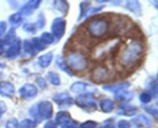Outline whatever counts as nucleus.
<instances>
[{
	"label": "nucleus",
	"instance_id": "obj_44",
	"mask_svg": "<svg viewBox=\"0 0 158 128\" xmlns=\"http://www.w3.org/2000/svg\"><path fill=\"white\" fill-rule=\"evenodd\" d=\"M5 43L3 42V40H0V55L2 53H3L4 52V49H5Z\"/></svg>",
	"mask_w": 158,
	"mask_h": 128
},
{
	"label": "nucleus",
	"instance_id": "obj_7",
	"mask_svg": "<svg viewBox=\"0 0 158 128\" xmlns=\"http://www.w3.org/2000/svg\"><path fill=\"white\" fill-rule=\"evenodd\" d=\"M36 107L39 115L41 119H49L52 117V113H53V107L50 102H40L38 106H36Z\"/></svg>",
	"mask_w": 158,
	"mask_h": 128
},
{
	"label": "nucleus",
	"instance_id": "obj_17",
	"mask_svg": "<svg viewBox=\"0 0 158 128\" xmlns=\"http://www.w3.org/2000/svg\"><path fill=\"white\" fill-rule=\"evenodd\" d=\"M71 120H71L69 114L65 111H61V112L58 113L56 117V122L58 124H64V123H68Z\"/></svg>",
	"mask_w": 158,
	"mask_h": 128
},
{
	"label": "nucleus",
	"instance_id": "obj_39",
	"mask_svg": "<svg viewBox=\"0 0 158 128\" xmlns=\"http://www.w3.org/2000/svg\"><path fill=\"white\" fill-rule=\"evenodd\" d=\"M119 128H131V124L127 120H120L118 123Z\"/></svg>",
	"mask_w": 158,
	"mask_h": 128
},
{
	"label": "nucleus",
	"instance_id": "obj_1",
	"mask_svg": "<svg viewBox=\"0 0 158 128\" xmlns=\"http://www.w3.org/2000/svg\"><path fill=\"white\" fill-rule=\"evenodd\" d=\"M144 52V46L139 40L131 41L120 52V61L123 66L138 64Z\"/></svg>",
	"mask_w": 158,
	"mask_h": 128
},
{
	"label": "nucleus",
	"instance_id": "obj_25",
	"mask_svg": "<svg viewBox=\"0 0 158 128\" xmlns=\"http://www.w3.org/2000/svg\"><path fill=\"white\" fill-rule=\"evenodd\" d=\"M55 3V7L58 9L59 11L62 12L63 14H66L68 9H69V5L67 2L66 1H56L54 2Z\"/></svg>",
	"mask_w": 158,
	"mask_h": 128
},
{
	"label": "nucleus",
	"instance_id": "obj_30",
	"mask_svg": "<svg viewBox=\"0 0 158 128\" xmlns=\"http://www.w3.org/2000/svg\"><path fill=\"white\" fill-rule=\"evenodd\" d=\"M137 109L135 106H125L123 108V110H122V114H124L126 116H132L134 114H136Z\"/></svg>",
	"mask_w": 158,
	"mask_h": 128
},
{
	"label": "nucleus",
	"instance_id": "obj_10",
	"mask_svg": "<svg viewBox=\"0 0 158 128\" xmlns=\"http://www.w3.org/2000/svg\"><path fill=\"white\" fill-rule=\"evenodd\" d=\"M15 93V87L11 83L3 81L0 83V94L3 97H12Z\"/></svg>",
	"mask_w": 158,
	"mask_h": 128
},
{
	"label": "nucleus",
	"instance_id": "obj_4",
	"mask_svg": "<svg viewBox=\"0 0 158 128\" xmlns=\"http://www.w3.org/2000/svg\"><path fill=\"white\" fill-rule=\"evenodd\" d=\"M113 77L112 72L106 66H99L93 70L90 79L94 83H102L110 81Z\"/></svg>",
	"mask_w": 158,
	"mask_h": 128
},
{
	"label": "nucleus",
	"instance_id": "obj_8",
	"mask_svg": "<svg viewBox=\"0 0 158 128\" xmlns=\"http://www.w3.org/2000/svg\"><path fill=\"white\" fill-rule=\"evenodd\" d=\"M52 100L55 103L57 104L60 105V106H69L73 104V98L69 95L67 93H59L55 94Z\"/></svg>",
	"mask_w": 158,
	"mask_h": 128
},
{
	"label": "nucleus",
	"instance_id": "obj_9",
	"mask_svg": "<svg viewBox=\"0 0 158 128\" xmlns=\"http://www.w3.org/2000/svg\"><path fill=\"white\" fill-rule=\"evenodd\" d=\"M37 88L35 85L31 84H25L19 89V94L23 98L29 99L32 98L37 94Z\"/></svg>",
	"mask_w": 158,
	"mask_h": 128
},
{
	"label": "nucleus",
	"instance_id": "obj_37",
	"mask_svg": "<svg viewBox=\"0 0 158 128\" xmlns=\"http://www.w3.org/2000/svg\"><path fill=\"white\" fill-rule=\"evenodd\" d=\"M18 125H17V122L15 120H9L7 122L6 124V128H17Z\"/></svg>",
	"mask_w": 158,
	"mask_h": 128
},
{
	"label": "nucleus",
	"instance_id": "obj_24",
	"mask_svg": "<svg viewBox=\"0 0 158 128\" xmlns=\"http://www.w3.org/2000/svg\"><path fill=\"white\" fill-rule=\"evenodd\" d=\"M127 8L131 12L134 13H138L140 11V4L137 1H128L127 2Z\"/></svg>",
	"mask_w": 158,
	"mask_h": 128
},
{
	"label": "nucleus",
	"instance_id": "obj_11",
	"mask_svg": "<svg viewBox=\"0 0 158 128\" xmlns=\"http://www.w3.org/2000/svg\"><path fill=\"white\" fill-rule=\"evenodd\" d=\"M40 3H41V1H39V0L29 1L22 8L20 13L22 15H30L34 12V10L40 6Z\"/></svg>",
	"mask_w": 158,
	"mask_h": 128
},
{
	"label": "nucleus",
	"instance_id": "obj_26",
	"mask_svg": "<svg viewBox=\"0 0 158 128\" xmlns=\"http://www.w3.org/2000/svg\"><path fill=\"white\" fill-rule=\"evenodd\" d=\"M40 39L41 40L42 43L44 45H49L52 44L54 42V37L53 35L49 32H43L40 36Z\"/></svg>",
	"mask_w": 158,
	"mask_h": 128
},
{
	"label": "nucleus",
	"instance_id": "obj_19",
	"mask_svg": "<svg viewBox=\"0 0 158 128\" xmlns=\"http://www.w3.org/2000/svg\"><path fill=\"white\" fill-rule=\"evenodd\" d=\"M9 23L13 27H18L23 22V15L20 12H16L10 15L9 19Z\"/></svg>",
	"mask_w": 158,
	"mask_h": 128
},
{
	"label": "nucleus",
	"instance_id": "obj_35",
	"mask_svg": "<svg viewBox=\"0 0 158 128\" xmlns=\"http://www.w3.org/2000/svg\"><path fill=\"white\" fill-rule=\"evenodd\" d=\"M45 22H46V19H45L44 15L43 14H40L39 15L38 21H37L36 24H35V27L37 26V28H39V29H42L45 26V23H46Z\"/></svg>",
	"mask_w": 158,
	"mask_h": 128
},
{
	"label": "nucleus",
	"instance_id": "obj_38",
	"mask_svg": "<svg viewBox=\"0 0 158 128\" xmlns=\"http://www.w3.org/2000/svg\"><path fill=\"white\" fill-rule=\"evenodd\" d=\"M6 29H7V24L6 22H0V36L4 35Z\"/></svg>",
	"mask_w": 158,
	"mask_h": 128
},
{
	"label": "nucleus",
	"instance_id": "obj_40",
	"mask_svg": "<svg viewBox=\"0 0 158 128\" xmlns=\"http://www.w3.org/2000/svg\"><path fill=\"white\" fill-rule=\"evenodd\" d=\"M6 109H7V106H6V103L3 101H1V100H0V117H1L2 116V114L6 112Z\"/></svg>",
	"mask_w": 158,
	"mask_h": 128
},
{
	"label": "nucleus",
	"instance_id": "obj_2",
	"mask_svg": "<svg viewBox=\"0 0 158 128\" xmlns=\"http://www.w3.org/2000/svg\"><path fill=\"white\" fill-rule=\"evenodd\" d=\"M86 29L92 36L100 38L107 33L109 30V22L105 17H94L87 23Z\"/></svg>",
	"mask_w": 158,
	"mask_h": 128
},
{
	"label": "nucleus",
	"instance_id": "obj_3",
	"mask_svg": "<svg viewBox=\"0 0 158 128\" xmlns=\"http://www.w3.org/2000/svg\"><path fill=\"white\" fill-rule=\"evenodd\" d=\"M65 63L72 71L80 72L87 68L88 63L84 55L79 52H71L67 53Z\"/></svg>",
	"mask_w": 158,
	"mask_h": 128
},
{
	"label": "nucleus",
	"instance_id": "obj_22",
	"mask_svg": "<svg viewBox=\"0 0 158 128\" xmlns=\"http://www.w3.org/2000/svg\"><path fill=\"white\" fill-rule=\"evenodd\" d=\"M23 49L26 53L29 54L31 56H35L36 54L37 51L34 48L33 45H32V42L29 41V40H25L23 43Z\"/></svg>",
	"mask_w": 158,
	"mask_h": 128
},
{
	"label": "nucleus",
	"instance_id": "obj_29",
	"mask_svg": "<svg viewBox=\"0 0 158 128\" xmlns=\"http://www.w3.org/2000/svg\"><path fill=\"white\" fill-rule=\"evenodd\" d=\"M15 39V32L13 29H10L7 35L5 37V39L3 40L5 43H12Z\"/></svg>",
	"mask_w": 158,
	"mask_h": 128
},
{
	"label": "nucleus",
	"instance_id": "obj_32",
	"mask_svg": "<svg viewBox=\"0 0 158 128\" xmlns=\"http://www.w3.org/2000/svg\"><path fill=\"white\" fill-rule=\"evenodd\" d=\"M23 29L29 33H35L36 32V27L35 24L32 23H26L23 26Z\"/></svg>",
	"mask_w": 158,
	"mask_h": 128
},
{
	"label": "nucleus",
	"instance_id": "obj_23",
	"mask_svg": "<svg viewBox=\"0 0 158 128\" xmlns=\"http://www.w3.org/2000/svg\"><path fill=\"white\" fill-rule=\"evenodd\" d=\"M47 78L49 80V81L52 83V85H55V86H58L60 84V76L58 73L55 72H48L47 74Z\"/></svg>",
	"mask_w": 158,
	"mask_h": 128
},
{
	"label": "nucleus",
	"instance_id": "obj_33",
	"mask_svg": "<svg viewBox=\"0 0 158 128\" xmlns=\"http://www.w3.org/2000/svg\"><path fill=\"white\" fill-rule=\"evenodd\" d=\"M140 100L143 103H149L151 100V95L148 93H143L140 96Z\"/></svg>",
	"mask_w": 158,
	"mask_h": 128
},
{
	"label": "nucleus",
	"instance_id": "obj_31",
	"mask_svg": "<svg viewBox=\"0 0 158 128\" xmlns=\"http://www.w3.org/2000/svg\"><path fill=\"white\" fill-rule=\"evenodd\" d=\"M35 126V122L29 120H23L20 124L19 125V128H34Z\"/></svg>",
	"mask_w": 158,
	"mask_h": 128
},
{
	"label": "nucleus",
	"instance_id": "obj_6",
	"mask_svg": "<svg viewBox=\"0 0 158 128\" xmlns=\"http://www.w3.org/2000/svg\"><path fill=\"white\" fill-rule=\"evenodd\" d=\"M66 22L63 18H56L52 24V35L57 39H60L66 32Z\"/></svg>",
	"mask_w": 158,
	"mask_h": 128
},
{
	"label": "nucleus",
	"instance_id": "obj_43",
	"mask_svg": "<svg viewBox=\"0 0 158 128\" xmlns=\"http://www.w3.org/2000/svg\"><path fill=\"white\" fill-rule=\"evenodd\" d=\"M44 128H56L55 123L53 121H49L46 123Z\"/></svg>",
	"mask_w": 158,
	"mask_h": 128
},
{
	"label": "nucleus",
	"instance_id": "obj_12",
	"mask_svg": "<svg viewBox=\"0 0 158 128\" xmlns=\"http://www.w3.org/2000/svg\"><path fill=\"white\" fill-rule=\"evenodd\" d=\"M20 50H21V41L17 39H15V41L12 43L9 49H8L6 52V56L11 59L15 58L19 54Z\"/></svg>",
	"mask_w": 158,
	"mask_h": 128
},
{
	"label": "nucleus",
	"instance_id": "obj_13",
	"mask_svg": "<svg viewBox=\"0 0 158 128\" xmlns=\"http://www.w3.org/2000/svg\"><path fill=\"white\" fill-rule=\"evenodd\" d=\"M130 83L127 82H122V83H117V84H110V85H105L103 86V89L105 90L110 91V92H114V93H117L119 91L123 90V89H126L127 88L130 87Z\"/></svg>",
	"mask_w": 158,
	"mask_h": 128
},
{
	"label": "nucleus",
	"instance_id": "obj_36",
	"mask_svg": "<svg viewBox=\"0 0 158 128\" xmlns=\"http://www.w3.org/2000/svg\"><path fill=\"white\" fill-rule=\"evenodd\" d=\"M97 123L94 121H86L81 125V128H96Z\"/></svg>",
	"mask_w": 158,
	"mask_h": 128
},
{
	"label": "nucleus",
	"instance_id": "obj_34",
	"mask_svg": "<svg viewBox=\"0 0 158 128\" xmlns=\"http://www.w3.org/2000/svg\"><path fill=\"white\" fill-rule=\"evenodd\" d=\"M149 89L150 91L152 93L153 95L157 96V83L156 80H153L151 83L149 84Z\"/></svg>",
	"mask_w": 158,
	"mask_h": 128
},
{
	"label": "nucleus",
	"instance_id": "obj_14",
	"mask_svg": "<svg viewBox=\"0 0 158 128\" xmlns=\"http://www.w3.org/2000/svg\"><path fill=\"white\" fill-rule=\"evenodd\" d=\"M52 58H53V55H52V52H49L48 53L44 54V55H42L38 59L39 65L43 68L48 67L50 65Z\"/></svg>",
	"mask_w": 158,
	"mask_h": 128
},
{
	"label": "nucleus",
	"instance_id": "obj_42",
	"mask_svg": "<svg viewBox=\"0 0 158 128\" xmlns=\"http://www.w3.org/2000/svg\"><path fill=\"white\" fill-rule=\"evenodd\" d=\"M36 82H37V83L39 84V86H40L41 88H45L46 86V81H45L44 79L42 78V77H40V78L37 79Z\"/></svg>",
	"mask_w": 158,
	"mask_h": 128
},
{
	"label": "nucleus",
	"instance_id": "obj_20",
	"mask_svg": "<svg viewBox=\"0 0 158 128\" xmlns=\"http://www.w3.org/2000/svg\"><path fill=\"white\" fill-rule=\"evenodd\" d=\"M133 121H134V123H137V125H143V126H148L150 125H151V120H150L148 117H147L146 116L143 115V114H140L138 117H136Z\"/></svg>",
	"mask_w": 158,
	"mask_h": 128
},
{
	"label": "nucleus",
	"instance_id": "obj_15",
	"mask_svg": "<svg viewBox=\"0 0 158 128\" xmlns=\"http://www.w3.org/2000/svg\"><path fill=\"white\" fill-rule=\"evenodd\" d=\"M134 93L131 92V91L123 90L119 91V92L116 93L115 97L117 100H122V101H129V100H132L134 98Z\"/></svg>",
	"mask_w": 158,
	"mask_h": 128
},
{
	"label": "nucleus",
	"instance_id": "obj_5",
	"mask_svg": "<svg viewBox=\"0 0 158 128\" xmlns=\"http://www.w3.org/2000/svg\"><path fill=\"white\" fill-rule=\"evenodd\" d=\"M76 103L78 106L88 109L89 111L95 110L97 108L95 97L91 93H85L79 96L76 100Z\"/></svg>",
	"mask_w": 158,
	"mask_h": 128
},
{
	"label": "nucleus",
	"instance_id": "obj_16",
	"mask_svg": "<svg viewBox=\"0 0 158 128\" xmlns=\"http://www.w3.org/2000/svg\"><path fill=\"white\" fill-rule=\"evenodd\" d=\"M100 107L105 113H110L114 109V103L110 99H103L100 101Z\"/></svg>",
	"mask_w": 158,
	"mask_h": 128
},
{
	"label": "nucleus",
	"instance_id": "obj_28",
	"mask_svg": "<svg viewBox=\"0 0 158 128\" xmlns=\"http://www.w3.org/2000/svg\"><path fill=\"white\" fill-rule=\"evenodd\" d=\"M32 43L36 51H43L46 49V45H44L42 43L41 40L40 39V38L32 39Z\"/></svg>",
	"mask_w": 158,
	"mask_h": 128
},
{
	"label": "nucleus",
	"instance_id": "obj_21",
	"mask_svg": "<svg viewBox=\"0 0 158 128\" xmlns=\"http://www.w3.org/2000/svg\"><path fill=\"white\" fill-rule=\"evenodd\" d=\"M56 64L58 65L59 68H60L61 70L64 71V72H66L68 75H69V76L73 75V71L71 70L69 67H68V66L66 65V63H65V61L61 58V57H60V56L57 57Z\"/></svg>",
	"mask_w": 158,
	"mask_h": 128
},
{
	"label": "nucleus",
	"instance_id": "obj_18",
	"mask_svg": "<svg viewBox=\"0 0 158 128\" xmlns=\"http://www.w3.org/2000/svg\"><path fill=\"white\" fill-rule=\"evenodd\" d=\"M87 86V83H84L83 82H76L70 86V89L75 93H80L86 90Z\"/></svg>",
	"mask_w": 158,
	"mask_h": 128
},
{
	"label": "nucleus",
	"instance_id": "obj_45",
	"mask_svg": "<svg viewBox=\"0 0 158 128\" xmlns=\"http://www.w3.org/2000/svg\"><path fill=\"white\" fill-rule=\"evenodd\" d=\"M105 128H115V127H114V125H112V124H109V125H107V126H106V127H105Z\"/></svg>",
	"mask_w": 158,
	"mask_h": 128
},
{
	"label": "nucleus",
	"instance_id": "obj_46",
	"mask_svg": "<svg viewBox=\"0 0 158 128\" xmlns=\"http://www.w3.org/2000/svg\"><path fill=\"white\" fill-rule=\"evenodd\" d=\"M0 66H1V64H0Z\"/></svg>",
	"mask_w": 158,
	"mask_h": 128
},
{
	"label": "nucleus",
	"instance_id": "obj_41",
	"mask_svg": "<svg viewBox=\"0 0 158 128\" xmlns=\"http://www.w3.org/2000/svg\"><path fill=\"white\" fill-rule=\"evenodd\" d=\"M62 128H77V126H76V123L73 122V120H71V121L68 122V123L63 124Z\"/></svg>",
	"mask_w": 158,
	"mask_h": 128
},
{
	"label": "nucleus",
	"instance_id": "obj_27",
	"mask_svg": "<svg viewBox=\"0 0 158 128\" xmlns=\"http://www.w3.org/2000/svg\"><path fill=\"white\" fill-rule=\"evenodd\" d=\"M91 3L89 2H83L80 4V15L79 19H81L82 18L85 17V15H87L88 11L90 7Z\"/></svg>",
	"mask_w": 158,
	"mask_h": 128
}]
</instances>
